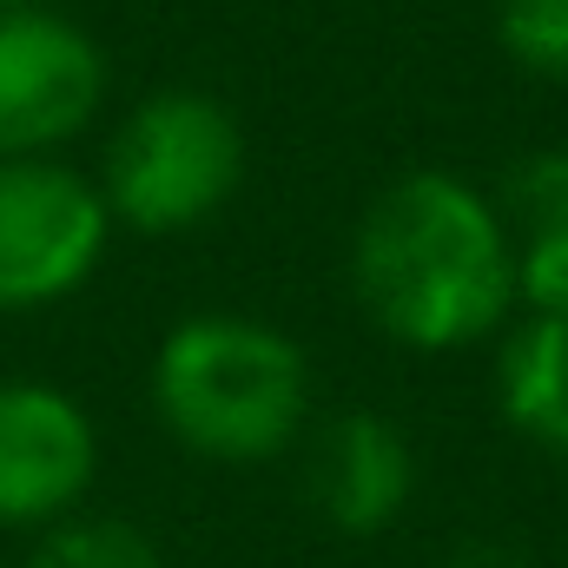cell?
<instances>
[{"mask_svg":"<svg viewBox=\"0 0 568 568\" xmlns=\"http://www.w3.org/2000/svg\"><path fill=\"white\" fill-rule=\"evenodd\" d=\"M496 47L536 80H568V0H496Z\"/></svg>","mask_w":568,"mask_h":568,"instance_id":"cell-10","label":"cell"},{"mask_svg":"<svg viewBox=\"0 0 568 568\" xmlns=\"http://www.w3.org/2000/svg\"><path fill=\"white\" fill-rule=\"evenodd\" d=\"M351 291L404 351H469L516 317V225L463 172L390 179L351 239Z\"/></svg>","mask_w":568,"mask_h":568,"instance_id":"cell-1","label":"cell"},{"mask_svg":"<svg viewBox=\"0 0 568 568\" xmlns=\"http://www.w3.org/2000/svg\"><path fill=\"white\" fill-rule=\"evenodd\" d=\"M106 100L100 40L47 7H0V159H47Z\"/></svg>","mask_w":568,"mask_h":568,"instance_id":"cell-5","label":"cell"},{"mask_svg":"<svg viewBox=\"0 0 568 568\" xmlns=\"http://www.w3.org/2000/svg\"><path fill=\"white\" fill-rule=\"evenodd\" d=\"M496 410L523 443L568 456V324L562 317H509L496 351Z\"/></svg>","mask_w":568,"mask_h":568,"instance_id":"cell-8","label":"cell"},{"mask_svg":"<svg viewBox=\"0 0 568 568\" xmlns=\"http://www.w3.org/2000/svg\"><path fill=\"white\" fill-rule=\"evenodd\" d=\"M503 219L516 232H549V225H568V145H542L529 152L509 185H503Z\"/></svg>","mask_w":568,"mask_h":568,"instance_id":"cell-11","label":"cell"},{"mask_svg":"<svg viewBox=\"0 0 568 568\" xmlns=\"http://www.w3.org/2000/svg\"><path fill=\"white\" fill-rule=\"evenodd\" d=\"M93 476L100 429L80 397L33 377L0 384V529H53L60 516L87 509Z\"/></svg>","mask_w":568,"mask_h":568,"instance_id":"cell-6","label":"cell"},{"mask_svg":"<svg viewBox=\"0 0 568 568\" xmlns=\"http://www.w3.org/2000/svg\"><path fill=\"white\" fill-rule=\"evenodd\" d=\"M304 496L337 536H384L417 496V449L377 410H344L311 436Z\"/></svg>","mask_w":568,"mask_h":568,"instance_id":"cell-7","label":"cell"},{"mask_svg":"<svg viewBox=\"0 0 568 568\" xmlns=\"http://www.w3.org/2000/svg\"><path fill=\"white\" fill-rule=\"evenodd\" d=\"M516 311L568 324V225L516 239Z\"/></svg>","mask_w":568,"mask_h":568,"instance_id":"cell-12","label":"cell"},{"mask_svg":"<svg viewBox=\"0 0 568 568\" xmlns=\"http://www.w3.org/2000/svg\"><path fill=\"white\" fill-rule=\"evenodd\" d=\"M0 7H33V0H0Z\"/></svg>","mask_w":568,"mask_h":568,"instance_id":"cell-14","label":"cell"},{"mask_svg":"<svg viewBox=\"0 0 568 568\" xmlns=\"http://www.w3.org/2000/svg\"><path fill=\"white\" fill-rule=\"evenodd\" d=\"M0 568H7V562H0Z\"/></svg>","mask_w":568,"mask_h":568,"instance_id":"cell-15","label":"cell"},{"mask_svg":"<svg viewBox=\"0 0 568 568\" xmlns=\"http://www.w3.org/2000/svg\"><path fill=\"white\" fill-rule=\"evenodd\" d=\"M113 212L60 159H0V311H40L100 272Z\"/></svg>","mask_w":568,"mask_h":568,"instance_id":"cell-4","label":"cell"},{"mask_svg":"<svg viewBox=\"0 0 568 568\" xmlns=\"http://www.w3.org/2000/svg\"><path fill=\"white\" fill-rule=\"evenodd\" d=\"M27 568H165V556L140 523L73 509V516H60L53 529L33 536Z\"/></svg>","mask_w":568,"mask_h":568,"instance_id":"cell-9","label":"cell"},{"mask_svg":"<svg viewBox=\"0 0 568 568\" xmlns=\"http://www.w3.org/2000/svg\"><path fill=\"white\" fill-rule=\"evenodd\" d=\"M245 185V126L199 87H159L113 126L100 199L120 225L172 239L232 205Z\"/></svg>","mask_w":568,"mask_h":568,"instance_id":"cell-3","label":"cell"},{"mask_svg":"<svg viewBox=\"0 0 568 568\" xmlns=\"http://www.w3.org/2000/svg\"><path fill=\"white\" fill-rule=\"evenodd\" d=\"M443 568H536L516 542H496V536H476V542H456Z\"/></svg>","mask_w":568,"mask_h":568,"instance_id":"cell-13","label":"cell"},{"mask_svg":"<svg viewBox=\"0 0 568 568\" xmlns=\"http://www.w3.org/2000/svg\"><path fill=\"white\" fill-rule=\"evenodd\" d=\"M152 417L205 463H272L311 424V357L245 311L179 317L152 351Z\"/></svg>","mask_w":568,"mask_h":568,"instance_id":"cell-2","label":"cell"}]
</instances>
